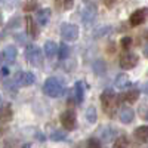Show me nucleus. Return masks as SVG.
<instances>
[{"label": "nucleus", "mask_w": 148, "mask_h": 148, "mask_svg": "<svg viewBox=\"0 0 148 148\" xmlns=\"http://www.w3.org/2000/svg\"><path fill=\"white\" fill-rule=\"evenodd\" d=\"M88 148H101V144H99V141H98V139L92 138V139L88 141Z\"/></svg>", "instance_id": "nucleus-28"}, {"label": "nucleus", "mask_w": 148, "mask_h": 148, "mask_svg": "<svg viewBox=\"0 0 148 148\" xmlns=\"http://www.w3.org/2000/svg\"><path fill=\"white\" fill-rule=\"evenodd\" d=\"M25 56H27L28 62L33 67H42V64H43V53H42V51L37 46H34V45L27 46L25 47Z\"/></svg>", "instance_id": "nucleus-3"}, {"label": "nucleus", "mask_w": 148, "mask_h": 148, "mask_svg": "<svg viewBox=\"0 0 148 148\" xmlns=\"http://www.w3.org/2000/svg\"><path fill=\"white\" fill-rule=\"evenodd\" d=\"M61 36H62V39L67 40V42L77 40V37H79V27L74 25V24H64L62 28H61Z\"/></svg>", "instance_id": "nucleus-5"}, {"label": "nucleus", "mask_w": 148, "mask_h": 148, "mask_svg": "<svg viewBox=\"0 0 148 148\" xmlns=\"http://www.w3.org/2000/svg\"><path fill=\"white\" fill-rule=\"evenodd\" d=\"M43 92L51 98H58V96H62L65 93V89H64L62 83H61L58 79L49 77L43 84Z\"/></svg>", "instance_id": "nucleus-1"}, {"label": "nucleus", "mask_w": 148, "mask_h": 148, "mask_svg": "<svg viewBox=\"0 0 148 148\" xmlns=\"http://www.w3.org/2000/svg\"><path fill=\"white\" fill-rule=\"evenodd\" d=\"M96 15H98V6H96V3L89 2L88 5L83 8V12H82V21H83V24H84V25H90V24L95 21Z\"/></svg>", "instance_id": "nucleus-4"}, {"label": "nucleus", "mask_w": 148, "mask_h": 148, "mask_svg": "<svg viewBox=\"0 0 148 148\" xmlns=\"http://www.w3.org/2000/svg\"><path fill=\"white\" fill-rule=\"evenodd\" d=\"M132 37H129V36H126V37H123V39H121V42H120V45H121V47L123 49H125V51H126V49H129L130 46H132Z\"/></svg>", "instance_id": "nucleus-27"}, {"label": "nucleus", "mask_w": 148, "mask_h": 148, "mask_svg": "<svg viewBox=\"0 0 148 148\" xmlns=\"http://www.w3.org/2000/svg\"><path fill=\"white\" fill-rule=\"evenodd\" d=\"M43 51H45V55L49 58V59H53L58 53V45L52 40H47L43 46Z\"/></svg>", "instance_id": "nucleus-15"}, {"label": "nucleus", "mask_w": 148, "mask_h": 148, "mask_svg": "<svg viewBox=\"0 0 148 148\" xmlns=\"http://www.w3.org/2000/svg\"><path fill=\"white\" fill-rule=\"evenodd\" d=\"M142 89H144V92H145V95H148V82H147V83L144 84V88H142Z\"/></svg>", "instance_id": "nucleus-32"}, {"label": "nucleus", "mask_w": 148, "mask_h": 148, "mask_svg": "<svg viewBox=\"0 0 148 148\" xmlns=\"http://www.w3.org/2000/svg\"><path fill=\"white\" fill-rule=\"evenodd\" d=\"M12 117H14V111H12V107L9 104H5L0 107V120L8 123L12 120Z\"/></svg>", "instance_id": "nucleus-16"}, {"label": "nucleus", "mask_w": 148, "mask_h": 148, "mask_svg": "<svg viewBox=\"0 0 148 148\" xmlns=\"http://www.w3.org/2000/svg\"><path fill=\"white\" fill-rule=\"evenodd\" d=\"M86 120H88L89 123H95L96 119H98V114H96V108L95 107H89L88 110H86Z\"/></svg>", "instance_id": "nucleus-21"}, {"label": "nucleus", "mask_w": 148, "mask_h": 148, "mask_svg": "<svg viewBox=\"0 0 148 148\" xmlns=\"http://www.w3.org/2000/svg\"><path fill=\"white\" fill-rule=\"evenodd\" d=\"M0 107H2V96H0Z\"/></svg>", "instance_id": "nucleus-35"}, {"label": "nucleus", "mask_w": 148, "mask_h": 148, "mask_svg": "<svg viewBox=\"0 0 148 148\" xmlns=\"http://www.w3.org/2000/svg\"><path fill=\"white\" fill-rule=\"evenodd\" d=\"M138 98H139V90H138V89H130L129 92H126V93H123V95L117 96V101H119V104H120V102L133 104V102L138 101Z\"/></svg>", "instance_id": "nucleus-10"}, {"label": "nucleus", "mask_w": 148, "mask_h": 148, "mask_svg": "<svg viewBox=\"0 0 148 148\" xmlns=\"http://www.w3.org/2000/svg\"><path fill=\"white\" fill-rule=\"evenodd\" d=\"M61 125L64 126V129L67 130H73L76 127V113H74L73 110H67L64 111L62 114H61Z\"/></svg>", "instance_id": "nucleus-7"}, {"label": "nucleus", "mask_w": 148, "mask_h": 148, "mask_svg": "<svg viewBox=\"0 0 148 148\" xmlns=\"http://www.w3.org/2000/svg\"><path fill=\"white\" fill-rule=\"evenodd\" d=\"M111 31H113V28H111V27H102V28H99V30L95 33V37H104V36L110 34Z\"/></svg>", "instance_id": "nucleus-26"}, {"label": "nucleus", "mask_w": 148, "mask_h": 148, "mask_svg": "<svg viewBox=\"0 0 148 148\" xmlns=\"http://www.w3.org/2000/svg\"><path fill=\"white\" fill-rule=\"evenodd\" d=\"M114 136H116V130H114V129H107V130H104V135H102L104 141L110 142V141L114 139Z\"/></svg>", "instance_id": "nucleus-24"}, {"label": "nucleus", "mask_w": 148, "mask_h": 148, "mask_svg": "<svg viewBox=\"0 0 148 148\" xmlns=\"http://www.w3.org/2000/svg\"><path fill=\"white\" fill-rule=\"evenodd\" d=\"M138 114L142 120H148V105L142 104L139 108H138Z\"/></svg>", "instance_id": "nucleus-25"}, {"label": "nucleus", "mask_w": 148, "mask_h": 148, "mask_svg": "<svg viewBox=\"0 0 148 148\" xmlns=\"http://www.w3.org/2000/svg\"><path fill=\"white\" fill-rule=\"evenodd\" d=\"M2 74H3V76H8V74H9V70H8V67H3V68H2Z\"/></svg>", "instance_id": "nucleus-31"}, {"label": "nucleus", "mask_w": 148, "mask_h": 148, "mask_svg": "<svg viewBox=\"0 0 148 148\" xmlns=\"http://www.w3.org/2000/svg\"><path fill=\"white\" fill-rule=\"evenodd\" d=\"M74 93H76V98H77V102H83V98H84V86H83V82H76V86H74Z\"/></svg>", "instance_id": "nucleus-20"}, {"label": "nucleus", "mask_w": 148, "mask_h": 148, "mask_svg": "<svg viewBox=\"0 0 148 148\" xmlns=\"http://www.w3.org/2000/svg\"><path fill=\"white\" fill-rule=\"evenodd\" d=\"M0 25H2V14H0Z\"/></svg>", "instance_id": "nucleus-34"}, {"label": "nucleus", "mask_w": 148, "mask_h": 148, "mask_svg": "<svg viewBox=\"0 0 148 148\" xmlns=\"http://www.w3.org/2000/svg\"><path fill=\"white\" fill-rule=\"evenodd\" d=\"M65 132H62V130H55L53 133H51V139L52 141H62V139H65Z\"/></svg>", "instance_id": "nucleus-23"}, {"label": "nucleus", "mask_w": 148, "mask_h": 148, "mask_svg": "<svg viewBox=\"0 0 148 148\" xmlns=\"http://www.w3.org/2000/svg\"><path fill=\"white\" fill-rule=\"evenodd\" d=\"M19 22H21V19L19 18H15V19H12L10 21V24H9V25H8V28H12V27H19Z\"/></svg>", "instance_id": "nucleus-30"}, {"label": "nucleus", "mask_w": 148, "mask_h": 148, "mask_svg": "<svg viewBox=\"0 0 148 148\" xmlns=\"http://www.w3.org/2000/svg\"><path fill=\"white\" fill-rule=\"evenodd\" d=\"M114 84H116V88H117V89L125 90V89H127V88H130V86H132V82H130V79H129L127 74L121 73V74H119V76L116 77Z\"/></svg>", "instance_id": "nucleus-13"}, {"label": "nucleus", "mask_w": 148, "mask_h": 148, "mask_svg": "<svg viewBox=\"0 0 148 148\" xmlns=\"http://www.w3.org/2000/svg\"><path fill=\"white\" fill-rule=\"evenodd\" d=\"M36 9H37V3H34V2L27 3L25 6H24V10H25V12H33V10H36Z\"/></svg>", "instance_id": "nucleus-29"}, {"label": "nucleus", "mask_w": 148, "mask_h": 148, "mask_svg": "<svg viewBox=\"0 0 148 148\" xmlns=\"http://www.w3.org/2000/svg\"><path fill=\"white\" fill-rule=\"evenodd\" d=\"M144 55H145V56L148 58V45H147V46L144 47Z\"/></svg>", "instance_id": "nucleus-33"}, {"label": "nucleus", "mask_w": 148, "mask_h": 148, "mask_svg": "<svg viewBox=\"0 0 148 148\" xmlns=\"http://www.w3.org/2000/svg\"><path fill=\"white\" fill-rule=\"evenodd\" d=\"M101 102H102V108L104 111L108 114V116H114L116 113V108L119 105V101H117V95L113 92V90H104L102 95H101Z\"/></svg>", "instance_id": "nucleus-2"}, {"label": "nucleus", "mask_w": 148, "mask_h": 148, "mask_svg": "<svg viewBox=\"0 0 148 148\" xmlns=\"http://www.w3.org/2000/svg\"><path fill=\"white\" fill-rule=\"evenodd\" d=\"M58 51H59V58L61 59H67L68 58V53H70V47L64 43H61L58 46Z\"/></svg>", "instance_id": "nucleus-22"}, {"label": "nucleus", "mask_w": 148, "mask_h": 148, "mask_svg": "<svg viewBox=\"0 0 148 148\" xmlns=\"http://www.w3.org/2000/svg\"><path fill=\"white\" fill-rule=\"evenodd\" d=\"M138 55L136 53H132V52H126V53H123L120 56V67L123 70H130L133 67H136L138 65Z\"/></svg>", "instance_id": "nucleus-6"}, {"label": "nucleus", "mask_w": 148, "mask_h": 148, "mask_svg": "<svg viewBox=\"0 0 148 148\" xmlns=\"http://www.w3.org/2000/svg\"><path fill=\"white\" fill-rule=\"evenodd\" d=\"M92 67H93V71H95V74H96V76H104V74H105V71H107V65H105V62H104V61H101V59L95 61Z\"/></svg>", "instance_id": "nucleus-19"}, {"label": "nucleus", "mask_w": 148, "mask_h": 148, "mask_svg": "<svg viewBox=\"0 0 148 148\" xmlns=\"http://www.w3.org/2000/svg\"><path fill=\"white\" fill-rule=\"evenodd\" d=\"M34 76L31 73H28V71H25V73H19L18 76H16V79H15V82H16V84L18 86H31V84H34Z\"/></svg>", "instance_id": "nucleus-11"}, {"label": "nucleus", "mask_w": 148, "mask_h": 148, "mask_svg": "<svg viewBox=\"0 0 148 148\" xmlns=\"http://www.w3.org/2000/svg\"><path fill=\"white\" fill-rule=\"evenodd\" d=\"M147 16H148V9L147 8H141V9H136L130 15L129 22H130L132 27H136V25H141V24H144L147 21Z\"/></svg>", "instance_id": "nucleus-8"}, {"label": "nucleus", "mask_w": 148, "mask_h": 148, "mask_svg": "<svg viewBox=\"0 0 148 148\" xmlns=\"http://www.w3.org/2000/svg\"><path fill=\"white\" fill-rule=\"evenodd\" d=\"M135 138L139 142H148V126H139L135 129Z\"/></svg>", "instance_id": "nucleus-17"}, {"label": "nucleus", "mask_w": 148, "mask_h": 148, "mask_svg": "<svg viewBox=\"0 0 148 148\" xmlns=\"http://www.w3.org/2000/svg\"><path fill=\"white\" fill-rule=\"evenodd\" d=\"M16 55H18L16 47L15 46H8V47H5V51L2 52V55H0V59H2V62L5 65H9V64H12L16 59Z\"/></svg>", "instance_id": "nucleus-9"}, {"label": "nucleus", "mask_w": 148, "mask_h": 148, "mask_svg": "<svg viewBox=\"0 0 148 148\" xmlns=\"http://www.w3.org/2000/svg\"><path fill=\"white\" fill-rule=\"evenodd\" d=\"M25 22H27V33L31 36V37H37V24L34 22L33 16H27L25 18Z\"/></svg>", "instance_id": "nucleus-18"}, {"label": "nucleus", "mask_w": 148, "mask_h": 148, "mask_svg": "<svg viewBox=\"0 0 148 148\" xmlns=\"http://www.w3.org/2000/svg\"><path fill=\"white\" fill-rule=\"evenodd\" d=\"M36 19H37V24L42 27H45L46 24L49 22V19H51V9H40V10H37V14H36Z\"/></svg>", "instance_id": "nucleus-14"}, {"label": "nucleus", "mask_w": 148, "mask_h": 148, "mask_svg": "<svg viewBox=\"0 0 148 148\" xmlns=\"http://www.w3.org/2000/svg\"><path fill=\"white\" fill-rule=\"evenodd\" d=\"M119 117H120V121L123 123V125H130V123L133 121V119H135V113H133V110L130 107H123L120 110Z\"/></svg>", "instance_id": "nucleus-12"}]
</instances>
